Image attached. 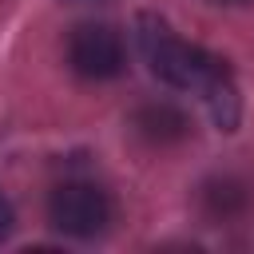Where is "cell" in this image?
<instances>
[{
	"mask_svg": "<svg viewBox=\"0 0 254 254\" xmlns=\"http://www.w3.org/2000/svg\"><path fill=\"white\" fill-rule=\"evenodd\" d=\"M135 28H139L135 36H139V52H143L147 67L171 87L198 91L210 103L214 123L234 131V123H238V91H234V75H230L226 60H218L214 52H206L198 44L179 40L159 16H139Z\"/></svg>",
	"mask_w": 254,
	"mask_h": 254,
	"instance_id": "6da1fadb",
	"label": "cell"
},
{
	"mask_svg": "<svg viewBox=\"0 0 254 254\" xmlns=\"http://www.w3.org/2000/svg\"><path fill=\"white\" fill-rule=\"evenodd\" d=\"M48 218L60 234H71V238H95L107 222H111V198L107 190H99L95 183H83V179H71V183H60L48 198Z\"/></svg>",
	"mask_w": 254,
	"mask_h": 254,
	"instance_id": "7a4b0ae2",
	"label": "cell"
},
{
	"mask_svg": "<svg viewBox=\"0 0 254 254\" xmlns=\"http://www.w3.org/2000/svg\"><path fill=\"white\" fill-rule=\"evenodd\" d=\"M67 64L83 79H115L127 64V52L111 24H79L67 36Z\"/></svg>",
	"mask_w": 254,
	"mask_h": 254,
	"instance_id": "3957f363",
	"label": "cell"
},
{
	"mask_svg": "<svg viewBox=\"0 0 254 254\" xmlns=\"http://www.w3.org/2000/svg\"><path fill=\"white\" fill-rule=\"evenodd\" d=\"M131 127L151 147H175V143H183L190 135V119L175 103H147V107H139Z\"/></svg>",
	"mask_w": 254,
	"mask_h": 254,
	"instance_id": "277c9868",
	"label": "cell"
},
{
	"mask_svg": "<svg viewBox=\"0 0 254 254\" xmlns=\"http://www.w3.org/2000/svg\"><path fill=\"white\" fill-rule=\"evenodd\" d=\"M198 206H202V214L210 222H230V218H238L250 206V187L242 179H234V175H218V179L202 183Z\"/></svg>",
	"mask_w": 254,
	"mask_h": 254,
	"instance_id": "5b68a950",
	"label": "cell"
},
{
	"mask_svg": "<svg viewBox=\"0 0 254 254\" xmlns=\"http://www.w3.org/2000/svg\"><path fill=\"white\" fill-rule=\"evenodd\" d=\"M12 230V206H8V198L0 194V238Z\"/></svg>",
	"mask_w": 254,
	"mask_h": 254,
	"instance_id": "8992f818",
	"label": "cell"
},
{
	"mask_svg": "<svg viewBox=\"0 0 254 254\" xmlns=\"http://www.w3.org/2000/svg\"><path fill=\"white\" fill-rule=\"evenodd\" d=\"M230 4H234V0H230Z\"/></svg>",
	"mask_w": 254,
	"mask_h": 254,
	"instance_id": "52a82bcc",
	"label": "cell"
}]
</instances>
